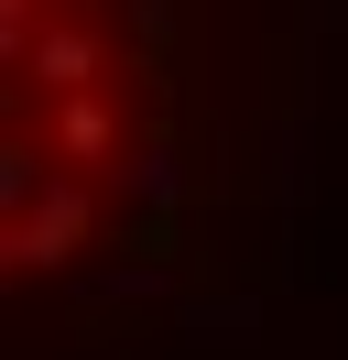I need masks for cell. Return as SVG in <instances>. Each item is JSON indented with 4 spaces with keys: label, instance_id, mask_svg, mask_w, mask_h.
Returning <instances> with one entry per match:
<instances>
[{
    "label": "cell",
    "instance_id": "obj_2",
    "mask_svg": "<svg viewBox=\"0 0 348 360\" xmlns=\"http://www.w3.org/2000/svg\"><path fill=\"white\" fill-rule=\"evenodd\" d=\"M109 142V110H65V153H98Z\"/></svg>",
    "mask_w": 348,
    "mask_h": 360
},
{
    "label": "cell",
    "instance_id": "obj_1",
    "mask_svg": "<svg viewBox=\"0 0 348 360\" xmlns=\"http://www.w3.org/2000/svg\"><path fill=\"white\" fill-rule=\"evenodd\" d=\"M87 77V33H55V44H44V88H76Z\"/></svg>",
    "mask_w": 348,
    "mask_h": 360
}]
</instances>
